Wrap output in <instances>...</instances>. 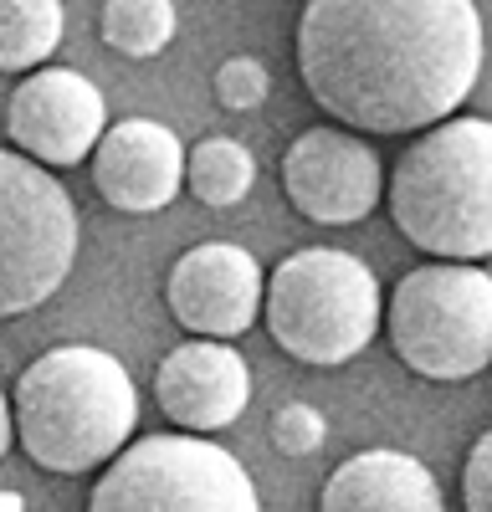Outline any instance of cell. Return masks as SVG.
Wrapping results in <instances>:
<instances>
[{
    "label": "cell",
    "mask_w": 492,
    "mask_h": 512,
    "mask_svg": "<svg viewBox=\"0 0 492 512\" xmlns=\"http://www.w3.org/2000/svg\"><path fill=\"white\" fill-rule=\"evenodd\" d=\"M134 420H139V390L108 349L88 344L47 349L16 379L11 425L21 451L41 472L57 477L93 472L134 436Z\"/></svg>",
    "instance_id": "2"
},
{
    "label": "cell",
    "mask_w": 492,
    "mask_h": 512,
    "mask_svg": "<svg viewBox=\"0 0 492 512\" xmlns=\"http://www.w3.org/2000/svg\"><path fill=\"white\" fill-rule=\"evenodd\" d=\"M390 216L431 256H492V118L431 123L390 175Z\"/></svg>",
    "instance_id": "3"
},
{
    "label": "cell",
    "mask_w": 492,
    "mask_h": 512,
    "mask_svg": "<svg viewBox=\"0 0 492 512\" xmlns=\"http://www.w3.org/2000/svg\"><path fill=\"white\" fill-rule=\"evenodd\" d=\"M282 190L313 226H354L385 195L375 144L344 128H308L282 154Z\"/></svg>",
    "instance_id": "8"
},
{
    "label": "cell",
    "mask_w": 492,
    "mask_h": 512,
    "mask_svg": "<svg viewBox=\"0 0 492 512\" xmlns=\"http://www.w3.org/2000/svg\"><path fill=\"white\" fill-rule=\"evenodd\" d=\"M252 180H257V159L236 139H205V144H195L185 154V185H190V195L200 205L226 210V205L246 200Z\"/></svg>",
    "instance_id": "15"
},
{
    "label": "cell",
    "mask_w": 492,
    "mask_h": 512,
    "mask_svg": "<svg viewBox=\"0 0 492 512\" xmlns=\"http://www.w3.org/2000/svg\"><path fill=\"white\" fill-rule=\"evenodd\" d=\"M93 185L123 216H154L185 190V144L154 118H123L93 144Z\"/></svg>",
    "instance_id": "11"
},
{
    "label": "cell",
    "mask_w": 492,
    "mask_h": 512,
    "mask_svg": "<svg viewBox=\"0 0 492 512\" xmlns=\"http://www.w3.org/2000/svg\"><path fill=\"white\" fill-rule=\"evenodd\" d=\"M62 0H0V72H31L62 47Z\"/></svg>",
    "instance_id": "14"
},
{
    "label": "cell",
    "mask_w": 492,
    "mask_h": 512,
    "mask_svg": "<svg viewBox=\"0 0 492 512\" xmlns=\"http://www.w3.org/2000/svg\"><path fill=\"white\" fill-rule=\"evenodd\" d=\"M11 441H16V425H11V400L0 395V461H6V451H11Z\"/></svg>",
    "instance_id": "20"
},
{
    "label": "cell",
    "mask_w": 492,
    "mask_h": 512,
    "mask_svg": "<svg viewBox=\"0 0 492 512\" xmlns=\"http://www.w3.org/2000/svg\"><path fill=\"white\" fill-rule=\"evenodd\" d=\"M154 400L180 431L211 436L241 420L246 400H252V369L221 338H195V344L164 354L154 374Z\"/></svg>",
    "instance_id": "12"
},
{
    "label": "cell",
    "mask_w": 492,
    "mask_h": 512,
    "mask_svg": "<svg viewBox=\"0 0 492 512\" xmlns=\"http://www.w3.org/2000/svg\"><path fill=\"white\" fill-rule=\"evenodd\" d=\"M462 502L472 512H492V431L467 451V466H462Z\"/></svg>",
    "instance_id": "19"
},
{
    "label": "cell",
    "mask_w": 492,
    "mask_h": 512,
    "mask_svg": "<svg viewBox=\"0 0 492 512\" xmlns=\"http://www.w3.org/2000/svg\"><path fill=\"white\" fill-rule=\"evenodd\" d=\"M77 205L47 164L0 149V318L41 308L77 262Z\"/></svg>",
    "instance_id": "7"
},
{
    "label": "cell",
    "mask_w": 492,
    "mask_h": 512,
    "mask_svg": "<svg viewBox=\"0 0 492 512\" xmlns=\"http://www.w3.org/2000/svg\"><path fill=\"white\" fill-rule=\"evenodd\" d=\"M272 446H277L282 456H293V461L313 456V451L323 446V415H318L313 405H303V400L282 405V410L272 415Z\"/></svg>",
    "instance_id": "18"
},
{
    "label": "cell",
    "mask_w": 492,
    "mask_h": 512,
    "mask_svg": "<svg viewBox=\"0 0 492 512\" xmlns=\"http://www.w3.org/2000/svg\"><path fill=\"white\" fill-rule=\"evenodd\" d=\"M380 318L395 359L421 379L457 384L492 364V272L477 262H426L405 272Z\"/></svg>",
    "instance_id": "5"
},
{
    "label": "cell",
    "mask_w": 492,
    "mask_h": 512,
    "mask_svg": "<svg viewBox=\"0 0 492 512\" xmlns=\"http://www.w3.org/2000/svg\"><path fill=\"white\" fill-rule=\"evenodd\" d=\"M267 93H272V77H267V67H262L257 57H231V62H221V72H216V103H221V108L246 113V108H257Z\"/></svg>",
    "instance_id": "17"
},
{
    "label": "cell",
    "mask_w": 492,
    "mask_h": 512,
    "mask_svg": "<svg viewBox=\"0 0 492 512\" xmlns=\"http://www.w3.org/2000/svg\"><path fill=\"white\" fill-rule=\"evenodd\" d=\"M108 128V103L82 72L72 67H31L6 103V134L21 154L47 169H67L93 154Z\"/></svg>",
    "instance_id": "9"
},
{
    "label": "cell",
    "mask_w": 492,
    "mask_h": 512,
    "mask_svg": "<svg viewBox=\"0 0 492 512\" xmlns=\"http://www.w3.org/2000/svg\"><path fill=\"white\" fill-rule=\"evenodd\" d=\"M385 297L359 256L334 246H303L262 282V318L282 354L334 369L369 349L380 333Z\"/></svg>",
    "instance_id": "4"
},
{
    "label": "cell",
    "mask_w": 492,
    "mask_h": 512,
    "mask_svg": "<svg viewBox=\"0 0 492 512\" xmlns=\"http://www.w3.org/2000/svg\"><path fill=\"white\" fill-rule=\"evenodd\" d=\"M318 507L323 512H436L441 482L405 451H359L323 482Z\"/></svg>",
    "instance_id": "13"
},
{
    "label": "cell",
    "mask_w": 492,
    "mask_h": 512,
    "mask_svg": "<svg viewBox=\"0 0 492 512\" xmlns=\"http://www.w3.org/2000/svg\"><path fill=\"white\" fill-rule=\"evenodd\" d=\"M262 267L246 246L205 241L190 246L170 272V313L195 338H241L262 318Z\"/></svg>",
    "instance_id": "10"
},
{
    "label": "cell",
    "mask_w": 492,
    "mask_h": 512,
    "mask_svg": "<svg viewBox=\"0 0 492 512\" xmlns=\"http://www.w3.org/2000/svg\"><path fill=\"white\" fill-rule=\"evenodd\" d=\"M477 0H308L298 77L354 134H421L482 77Z\"/></svg>",
    "instance_id": "1"
},
{
    "label": "cell",
    "mask_w": 492,
    "mask_h": 512,
    "mask_svg": "<svg viewBox=\"0 0 492 512\" xmlns=\"http://www.w3.org/2000/svg\"><path fill=\"white\" fill-rule=\"evenodd\" d=\"M175 0H103V41L123 57H154L175 41Z\"/></svg>",
    "instance_id": "16"
},
{
    "label": "cell",
    "mask_w": 492,
    "mask_h": 512,
    "mask_svg": "<svg viewBox=\"0 0 492 512\" xmlns=\"http://www.w3.org/2000/svg\"><path fill=\"white\" fill-rule=\"evenodd\" d=\"M93 512H252L257 482L246 466L200 431L123 441L93 482Z\"/></svg>",
    "instance_id": "6"
}]
</instances>
